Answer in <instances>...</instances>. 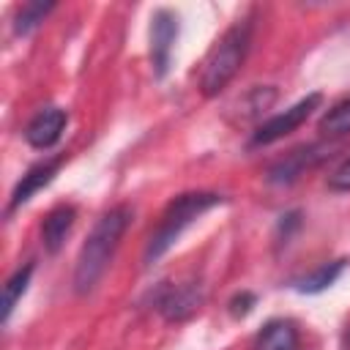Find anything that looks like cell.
<instances>
[{"label": "cell", "instance_id": "obj_14", "mask_svg": "<svg viewBox=\"0 0 350 350\" xmlns=\"http://www.w3.org/2000/svg\"><path fill=\"white\" fill-rule=\"evenodd\" d=\"M342 271H345V260L325 262V265H320L317 271H312V273H306L304 279H298V293H323V290H328V287L339 279Z\"/></svg>", "mask_w": 350, "mask_h": 350}, {"label": "cell", "instance_id": "obj_10", "mask_svg": "<svg viewBox=\"0 0 350 350\" xmlns=\"http://www.w3.org/2000/svg\"><path fill=\"white\" fill-rule=\"evenodd\" d=\"M74 219H77L74 205H55L46 213V219L41 224V241H44V249L49 254L60 252V246L66 243V238H68V232L74 227Z\"/></svg>", "mask_w": 350, "mask_h": 350}, {"label": "cell", "instance_id": "obj_9", "mask_svg": "<svg viewBox=\"0 0 350 350\" xmlns=\"http://www.w3.org/2000/svg\"><path fill=\"white\" fill-rule=\"evenodd\" d=\"M63 161H66V156H55V159H46V161H38L36 167H30V170L22 175V180L14 186L8 208L14 211V208L25 205L36 191H41V189H44V186L57 175V170L63 167Z\"/></svg>", "mask_w": 350, "mask_h": 350}, {"label": "cell", "instance_id": "obj_3", "mask_svg": "<svg viewBox=\"0 0 350 350\" xmlns=\"http://www.w3.org/2000/svg\"><path fill=\"white\" fill-rule=\"evenodd\" d=\"M224 197L216 194V191H186V194H178L161 213V221L159 227L153 230L148 246H145V262H153L159 260L180 235L189 224H194L205 211L221 205Z\"/></svg>", "mask_w": 350, "mask_h": 350}, {"label": "cell", "instance_id": "obj_2", "mask_svg": "<svg viewBox=\"0 0 350 350\" xmlns=\"http://www.w3.org/2000/svg\"><path fill=\"white\" fill-rule=\"evenodd\" d=\"M252 41V19H238L232 27L224 30V36L211 46L202 71H200V90L202 96H219L230 79L238 74Z\"/></svg>", "mask_w": 350, "mask_h": 350}, {"label": "cell", "instance_id": "obj_4", "mask_svg": "<svg viewBox=\"0 0 350 350\" xmlns=\"http://www.w3.org/2000/svg\"><path fill=\"white\" fill-rule=\"evenodd\" d=\"M323 104V96L320 93H309V96H304L301 101H295L293 107H287L284 112H279V115H273V118H268L257 131H254V137H252V145L254 148H260V145H271V142H276V139H282V137H287L290 131H295L317 107Z\"/></svg>", "mask_w": 350, "mask_h": 350}, {"label": "cell", "instance_id": "obj_6", "mask_svg": "<svg viewBox=\"0 0 350 350\" xmlns=\"http://www.w3.org/2000/svg\"><path fill=\"white\" fill-rule=\"evenodd\" d=\"M175 36H178V16L172 11H167V8H159L150 16V60H153L156 77L167 74Z\"/></svg>", "mask_w": 350, "mask_h": 350}, {"label": "cell", "instance_id": "obj_18", "mask_svg": "<svg viewBox=\"0 0 350 350\" xmlns=\"http://www.w3.org/2000/svg\"><path fill=\"white\" fill-rule=\"evenodd\" d=\"M345 347H350V328H347V334H345Z\"/></svg>", "mask_w": 350, "mask_h": 350}, {"label": "cell", "instance_id": "obj_16", "mask_svg": "<svg viewBox=\"0 0 350 350\" xmlns=\"http://www.w3.org/2000/svg\"><path fill=\"white\" fill-rule=\"evenodd\" d=\"M328 189H331V191H350V156H345V159L328 172Z\"/></svg>", "mask_w": 350, "mask_h": 350}, {"label": "cell", "instance_id": "obj_8", "mask_svg": "<svg viewBox=\"0 0 350 350\" xmlns=\"http://www.w3.org/2000/svg\"><path fill=\"white\" fill-rule=\"evenodd\" d=\"M66 120H68V115H66V109H60V107H46V109H41V112H36L33 120L25 126V139H27V145H33V148H38V150L52 148V145L60 139V134H63V129H66Z\"/></svg>", "mask_w": 350, "mask_h": 350}, {"label": "cell", "instance_id": "obj_17", "mask_svg": "<svg viewBox=\"0 0 350 350\" xmlns=\"http://www.w3.org/2000/svg\"><path fill=\"white\" fill-rule=\"evenodd\" d=\"M252 306H254V295L252 293H238L230 301V314L232 317H246L252 312Z\"/></svg>", "mask_w": 350, "mask_h": 350}, {"label": "cell", "instance_id": "obj_13", "mask_svg": "<svg viewBox=\"0 0 350 350\" xmlns=\"http://www.w3.org/2000/svg\"><path fill=\"white\" fill-rule=\"evenodd\" d=\"M55 8V3L49 0V3H44V0H33V3H25V5H19L16 8V16H14V33L16 36H27V33H33L44 19H46V14Z\"/></svg>", "mask_w": 350, "mask_h": 350}, {"label": "cell", "instance_id": "obj_15", "mask_svg": "<svg viewBox=\"0 0 350 350\" xmlns=\"http://www.w3.org/2000/svg\"><path fill=\"white\" fill-rule=\"evenodd\" d=\"M320 131L328 134V137H345V134H350V98L334 104L320 118Z\"/></svg>", "mask_w": 350, "mask_h": 350}, {"label": "cell", "instance_id": "obj_12", "mask_svg": "<svg viewBox=\"0 0 350 350\" xmlns=\"http://www.w3.org/2000/svg\"><path fill=\"white\" fill-rule=\"evenodd\" d=\"M30 276H33V262H25L19 271H14L8 276V282L3 284V323H8L16 301L25 295L27 284H30Z\"/></svg>", "mask_w": 350, "mask_h": 350}, {"label": "cell", "instance_id": "obj_11", "mask_svg": "<svg viewBox=\"0 0 350 350\" xmlns=\"http://www.w3.org/2000/svg\"><path fill=\"white\" fill-rule=\"evenodd\" d=\"M298 328L290 320H271L254 342V350H298Z\"/></svg>", "mask_w": 350, "mask_h": 350}, {"label": "cell", "instance_id": "obj_1", "mask_svg": "<svg viewBox=\"0 0 350 350\" xmlns=\"http://www.w3.org/2000/svg\"><path fill=\"white\" fill-rule=\"evenodd\" d=\"M129 221H131L129 205H115L96 221L88 241L82 243L77 265H74V290L79 295L90 293L98 284V279L104 276V271H107V265H109V260H112V254H115V249H118V243L129 227Z\"/></svg>", "mask_w": 350, "mask_h": 350}, {"label": "cell", "instance_id": "obj_7", "mask_svg": "<svg viewBox=\"0 0 350 350\" xmlns=\"http://www.w3.org/2000/svg\"><path fill=\"white\" fill-rule=\"evenodd\" d=\"M156 304H159V312L164 314V320L180 323V320L191 317L200 309V304H202V287L194 284V282L164 287Z\"/></svg>", "mask_w": 350, "mask_h": 350}, {"label": "cell", "instance_id": "obj_5", "mask_svg": "<svg viewBox=\"0 0 350 350\" xmlns=\"http://www.w3.org/2000/svg\"><path fill=\"white\" fill-rule=\"evenodd\" d=\"M331 156V145H304V148H295L290 150L282 161H276L271 170H268V183H276V186H284V183H293L298 180L306 170L317 167L320 161H325Z\"/></svg>", "mask_w": 350, "mask_h": 350}]
</instances>
